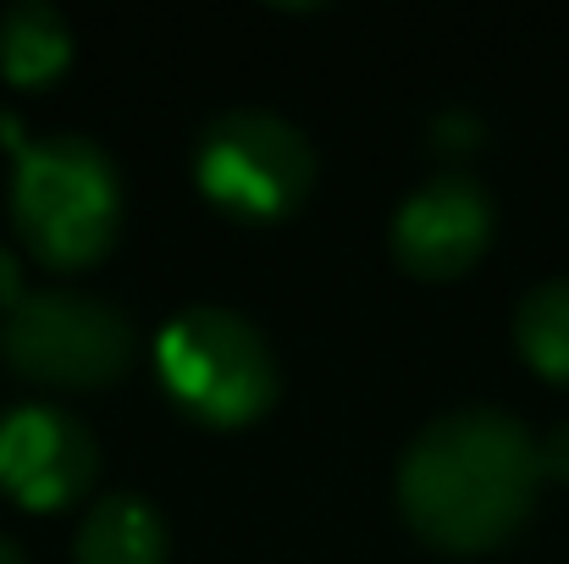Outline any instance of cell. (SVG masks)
<instances>
[{
    "instance_id": "5bb4252c",
    "label": "cell",
    "mask_w": 569,
    "mask_h": 564,
    "mask_svg": "<svg viewBox=\"0 0 569 564\" xmlns=\"http://www.w3.org/2000/svg\"><path fill=\"white\" fill-rule=\"evenodd\" d=\"M0 564H28V560H22V548H17L6 532H0Z\"/></svg>"
},
{
    "instance_id": "7a4b0ae2",
    "label": "cell",
    "mask_w": 569,
    "mask_h": 564,
    "mask_svg": "<svg viewBox=\"0 0 569 564\" xmlns=\"http://www.w3.org/2000/svg\"><path fill=\"white\" fill-rule=\"evenodd\" d=\"M11 221L44 266L56 271L94 266L122 227V184L111 156L78 133H50L22 145L11 178Z\"/></svg>"
},
{
    "instance_id": "ba28073f",
    "label": "cell",
    "mask_w": 569,
    "mask_h": 564,
    "mask_svg": "<svg viewBox=\"0 0 569 564\" xmlns=\"http://www.w3.org/2000/svg\"><path fill=\"white\" fill-rule=\"evenodd\" d=\"M78 564H167V521L139 493H106L78 526Z\"/></svg>"
},
{
    "instance_id": "7c38bea8",
    "label": "cell",
    "mask_w": 569,
    "mask_h": 564,
    "mask_svg": "<svg viewBox=\"0 0 569 564\" xmlns=\"http://www.w3.org/2000/svg\"><path fill=\"white\" fill-rule=\"evenodd\" d=\"M22 299H28V288H22V260L0 244V316H11Z\"/></svg>"
},
{
    "instance_id": "4fadbf2b",
    "label": "cell",
    "mask_w": 569,
    "mask_h": 564,
    "mask_svg": "<svg viewBox=\"0 0 569 564\" xmlns=\"http://www.w3.org/2000/svg\"><path fill=\"white\" fill-rule=\"evenodd\" d=\"M437 145H442V150L476 145V122H470V117H442V122H437Z\"/></svg>"
},
{
    "instance_id": "52a82bcc",
    "label": "cell",
    "mask_w": 569,
    "mask_h": 564,
    "mask_svg": "<svg viewBox=\"0 0 569 564\" xmlns=\"http://www.w3.org/2000/svg\"><path fill=\"white\" fill-rule=\"evenodd\" d=\"M492 244V194L465 178L442 172L415 188L392 216V255L415 277H459Z\"/></svg>"
},
{
    "instance_id": "277c9868",
    "label": "cell",
    "mask_w": 569,
    "mask_h": 564,
    "mask_svg": "<svg viewBox=\"0 0 569 564\" xmlns=\"http://www.w3.org/2000/svg\"><path fill=\"white\" fill-rule=\"evenodd\" d=\"M193 178L210 205L238 221H277L305 205L316 184L310 139L277 111H221L193 150Z\"/></svg>"
},
{
    "instance_id": "8fae6325",
    "label": "cell",
    "mask_w": 569,
    "mask_h": 564,
    "mask_svg": "<svg viewBox=\"0 0 569 564\" xmlns=\"http://www.w3.org/2000/svg\"><path fill=\"white\" fill-rule=\"evenodd\" d=\"M537 454H542V476H553V482L569 487V420H559V426L537 443Z\"/></svg>"
},
{
    "instance_id": "5b68a950",
    "label": "cell",
    "mask_w": 569,
    "mask_h": 564,
    "mask_svg": "<svg viewBox=\"0 0 569 564\" xmlns=\"http://www.w3.org/2000/svg\"><path fill=\"white\" fill-rule=\"evenodd\" d=\"M6 360L11 372L44 387H106L133 360V327L128 316L78 288H44L28 294L6 316Z\"/></svg>"
},
{
    "instance_id": "30bf717a",
    "label": "cell",
    "mask_w": 569,
    "mask_h": 564,
    "mask_svg": "<svg viewBox=\"0 0 569 564\" xmlns=\"http://www.w3.org/2000/svg\"><path fill=\"white\" fill-rule=\"evenodd\" d=\"M515 344L531 372L569 387V277L531 288L515 310Z\"/></svg>"
},
{
    "instance_id": "6da1fadb",
    "label": "cell",
    "mask_w": 569,
    "mask_h": 564,
    "mask_svg": "<svg viewBox=\"0 0 569 564\" xmlns=\"http://www.w3.org/2000/svg\"><path fill=\"white\" fill-rule=\"evenodd\" d=\"M542 487L537 437L503 409L437 415L398 465L403 521L448 554L498 548L531 515Z\"/></svg>"
},
{
    "instance_id": "3957f363",
    "label": "cell",
    "mask_w": 569,
    "mask_h": 564,
    "mask_svg": "<svg viewBox=\"0 0 569 564\" xmlns=\"http://www.w3.org/2000/svg\"><path fill=\"white\" fill-rule=\"evenodd\" d=\"M156 372L161 387L204 426H243L277 398L271 344L221 305H193L161 327Z\"/></svg>"
},
{
    "instance_id": "9c48e42d",
    "label": "cell",
    "mask_w": 569,
    "mask_h": 564,
    "mask_svg": "<svg viewBox=\"0 0 569 564\" xmlns=\"http://www.w3.org/2000/svg\"><path fill=\"white\" fill-rule=\"evenodd\" d=\"M67 61H72V33H67V17L56 6L22 0L0 17V72H6V83L39 89Z\"/></svg>"
},
{
    "instance_id": "8992f818",
    "label": "cell",
    "mask_w": 569,
    "mask_h": 564,
    "mask_svg": "<svg viewBox=\"0 0 569 564\" xmlns=\"http://www.w3.org/2000/svg\"><path fill=\"white\" fill-rule=\"evenodd\" d=\"M100 476L94 432L56 404H17L0 415V493L22 509H61Z\"/></svg>"
}]
</instances>
